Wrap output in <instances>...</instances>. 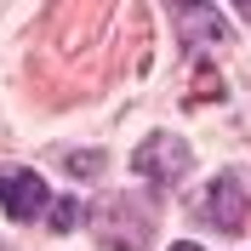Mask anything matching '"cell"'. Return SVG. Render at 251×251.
<instances>
[{"label": "cell", "instance_id": "1", "mask_svg": "<svg viewBox=\"0 0 251 251\" xmlns=\"http://www.w3.org/2000/svg\"><path fill=\"white\" fill-rule=\"evenodd\" d=\"M92 234L109 251H143L154 240V211H149L137 194H109V200L92 211Z\"/></svg>", "mask_w": 251, "mask_h": 251}, {"label": "cell", "instance_id": "2", "mask_svg": "<svg viewBox=\"0 0 251 251\" xmlns=\"http://www.w3.org/2000/svg\"><path fill=\"white\" fill-rule=\"evenodd\" d=\"M137 172L149 177V183H177V177H188V143L177 137V131H154V137L137 149Z\"/></svg>", "mask_w": 251, "mask_h": 251}, {"label": "cell", "instance_id": "3", "mask_svg": "<svg viewBox=\"0 0 251 251\" xmlns=\"http://www.w3.org/2000/svg\"><path fill=\"white\" fill-rule=\"evenodd\" d=\"M0 205H6V217L34 223L46 211V183L34 172H0Z\"/></svg>", "mask_w": 251, "mask_h": 251}, {"label": "cell", "instance_id": "4", "mask_svg": "<svg viewBox=\"0 0 251 251\" xmlns=\"http://www.w3.org/2000/svg\"><path fill=\"white\" fill-rule=\"evenodd\" d=\"M205 217H211V228H223V234H240V228H246V188H240L234 177H217L211 194H205Z\"/></svg>", "mask_w": 251, "mask_h": 251}, {"label": "cell", "instance_id": "5", "mask_svg": "<svg viewBox=\"0 0 251 251\" xmlns=\"http://www.w3.org/2000/svg\"><path fill=\"white\" fill-rule=\"evenodd\" d=\"M75 217H80V211H75L69 200H57V205H51V228H57V234H69V228H75Z\"/></svg>", "mask_w": 251, "mask_h": 251}, {"label": "cell", "instance_id": "6", "mask_svg": "<svg viewBox=\"0 0 251 251\" xmlns=\"http://www.w3.org/2000/svg\"><path fill=\"white\" fill-rule=\"evenodd\" d=\"M234 6H240V12H246V17H251V0H234Z\"/></svg>", "mask_w": 251, "mask_h": 251}, {"label": "cell", "instance_id": "7", "mask_svg": "<svg viewBox=\"0 0 251 251\" xmlns=\"http://www.w3.org/2000/svg\"><path fill=\"white\" fill-rule=\"evenodd\" d=\"M172 251H200V246H172Z\"/></svg>", "mask_w": 251, "mask_h": 251}, {"label": "cell", "instance_id": "8", "mask_svg": "<svg viewBox=\"0 0 251 251\" xmlns=\"http://www.w3.org/2000/svg\"><path fill=\"white\" fill-rule=\"evenodd\" d=\"M183 6H194V0H183Z\"/></svg>", "mask_w": 251, "mask_h": 251}]
</instances>
